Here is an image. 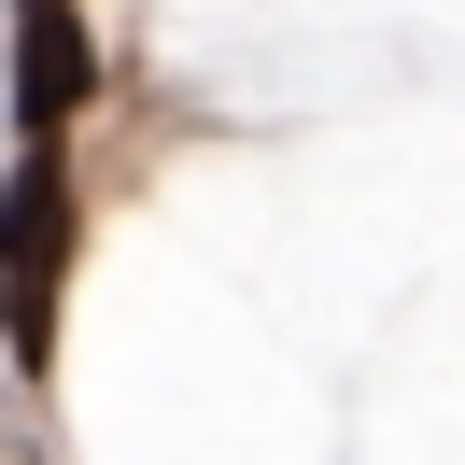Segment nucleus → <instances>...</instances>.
<instances>
[{
  "label": "nucleus",
  "instance_id": "nucleus-2",
  "mask_svg": "<svg viewBox=\"0 0 465 465\" xmlns=\"http://www.w3.org/2000/svg\"><path fill=\"white\" fill-rule=\"evenodd\" d=\"M15 43H29V85H15V114H29V127H71V114L99 99L85 15H71V0H15Z\"/></svg>",
  "mask_w": 465,
  "mask_h": 465
},
{
  "label": "nucleus",
  "instance_id": "nucleus-1",
  "mask_svg": "<svg viewBox=\"0 0 465 465\" xmlns=\"http://www.w3.org/2000/svg\"><path fill=\"white\" fill-rule=\"evenodd\" d=\"M57 268H71V155L57 127H29V155H15V352H57Z\"/></svg>",
  "mask_w": 465,
  "mask_h": 465
}]
</instances>
